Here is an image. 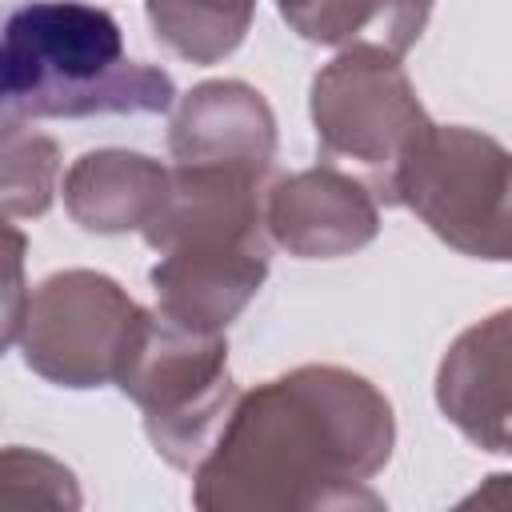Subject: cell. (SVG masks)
<instances>
[{
    "label": "cell",
    "mask_w": 512,
    "mask_h": 512,
    "mask_svg": "<svg viewBox=\"0 0 512 512\" xmlns=\"http://www.w3.org/2000/svg\"><path fill=\"white\" fill-rule=\"evenodd\" d=\"M396 440L392 404L336 364L292 368L232 400L196 464V508H380L368 480Z\"/></svg>",
    "instance_id": "6da1fadb"
},
{
    "label": "cell",
    "mask_w": 512,
    "mask_h": 512,
    "mask_svg": "<svg viewBox=\"0 0 512 512\" xmlns=\"http://www.w3.org/2000/svg\"><path fill=\"white\" fill-rule=\"evenodd\" d=\"M172 104V76L132 60L96 4L32 0L0 24V120L156 116Z\"/></svg>",
    "instance_id": "7a4b0ae2"
},
{
    "label": "cell",
    "mask_w": 512,
    "mask_h": 512,
    "mask_svg": "<svg viewBox=\"0 0 512 512\" xmlns=\"http://www.w3.org/2000/svg\"><path fill=\"white\" fill-rule=\"evenodd\" d=\"M316 144L336 164H356L368 192L396 204V172L432 124L408 72L384 44H348L312 80Z\"/></svg>",
    "instance_id": "3957f363"
},
{
    "label": "cell",
    "mask_w": 512,
    "mask_h": 512,
    "mask_svg": "<svg viewBox=\"0 0 512 512\" xmlns=\"http://www.w3.org/2000/svg\"><path fill=\"white\" fill-rule=\"evenodd\" d=\"M152 312H144L112 276L68 268L28 296L20 328L24 364L60 388L120 384L144 344Z\"/></svg>",
    "instance_id": "277c9868"
},
{
    "label": "cell",
    "mask_w": 512,
    "mask_h": 512,
    "mask_svg": "<svg viewBox=\"0 0 512 512\" xmlns=\"http://www.w3.org/2000/svg\"><path fill=\"white\" fill-rule=\"evenodd\" d=\"M396 204H408L456 252L508 260V152L500 140L428 124L396 172Z\"/></svg>",
    "instance_id": "5b68a950"
},
{
    "label": "cell",
    "mask_w": 512,
    "mask_h": 512,
    "mask_svg": "<svg viewBox=\"0 0 512 512\" xmlns=\"http://www.w3.org/2000/svg\"><path fill=\"white\" fill-rule=\"evenodd\" d=\"M120 388L140 404L152 448L176 468H196L236 400L224 332H192L152 312Z\"/></svg>",
    "instance_id": "8992f818"
},
{
    "label": "cell",
    "mask_w": 512,
    "mask_h": 512,
    "mask_svg": "<svg viewBox=\"0 0 512 512\" xmlns=\"http://www.w3.org/2000/svg\"><path fill=\"white\" fill-rule=\"evenodd\" d=\"M264 228L300 260H336L376 236L380 212L364 180L336 168H308L268 188Z\"/></svg>",
    "instance_id": "52a82bcc"
},
{
    "label": "cell",
    "mask_w": 512,
    "mask_h": 512,
    "mask_svg": "<svg viewBox=\"0 0 512 512\" xmlns=\"http://www.w3.org/2000/svg\"><path fill=\"white\" fill-rule=\"evenodd\" d=\"M168 148L176 164L232 168L264 180L276 156V120L252 84L208 80L180 100L168 128Z\"/></svg>",
    "instance_id": "ba28073f"
},
{
    "label": "cell",
    "mask_w": 512,
    "mask_h": 512,
    "mask_svg": "<svg viewBox=\"0 0 512 512\" xmlns=\"http://www.w3.org/2000/svg\"><path fill=\"white\" fill-rule=\"evenodd\" d=\"M268 276V244L168 248L152 268L156 316L192 328L224 332Z\"/></svg>",
    "instance_id": "9c48e42d"
},
{
    "label": "cell",
    "mask_w": 512,
    "mask_h": 512,
    "mask_svg": "<svg viewBox=\"0 0 512 512\" xmlns=\"http://www.w3.org/2000/svg\"><path fill=\"white\" fill-rule=\"evenodd\" d=\"M436 400L472 444L508 452V312L456 336L436 376Z\"/></svg>",
    "instance_id": "30bf717a"
},
{
    "label": "cell",
    "mask_w": 512,
    "mask_h": 512,
    "mask_svg": "<svg viewBox=\"0 0 512 512\" xmlns=\"http://www.w3.org/2000/svg\"><path fill=\"white\" fill-rule=\"evenodd\" d=\"M168 196V168L152 156L104 148L80 156L64 176V204L84 232H144Z\"/></svg>",
    "instance_id": "8fae6325"
},
{
    "label": "cell",
    "mask_w": 512,
    "mask_h": 512,
    "mask_svg": "<svg viewBox=\"0 0 512 512\" xmlns=\"http://www.w3.org/2000/svg\"><path fill=\"white\" fill-rule=\"evenodd\" d=\"M436 0H276L292 32L316 44H356L360 32L376 28L388 52H408Z\"/></svg>",
    "instance_id": "7c38bea8"
},
{
    "label": "cell",
    "mask_w": 512,
    "mask_h": 512,
    "mask_svg": "<svg viewBox=\"0 0 512 512\" xmlns=\"http://www.w3.org/2000/svg\"><path fill=\"white\" fill-rule=\"evenodd\" d=\"M256 0H148L156 36L192 64H216L244 40Z\"/></svg>",
    "instance_id": "4fadbf2b"
},
{
    "label": "cell",
    "mask_w": 512,
    "mask_h": 512,
    "mask_svg": "<svg viewBox=\"0 0 512 512\" xmlns=\"http://www.w3.org/2000/svg\"><path fill=\"white\" fill-rule=\"evenodd\" d=\"M56 176V140L20 120H0V216H44L56 196Z\"/></svg>",
    "instance_id": "5bb4252c"
},
{
    "label": "cell",
    "mask_w": 512,
    "mask_h": 512,
    "mask_svg": "<svg viewBox=\"0 0 512 512\" xmlns=\"http://www.w3.org/2000/svg\"><path fill=\"white\" fill-rule=\"evenodd\" d=\"M0 504H52V508H76L80 488L76 476L32 448H4L0 452Z\"/></svg>",
    "instance_id": "9a60e30c"
},
{
    "label": "cell",
    "mask_w": 512,
    "mask_h": 512,
    "mask_svg": "<svg viewBox=\"0 0 512 512\" xmlns=\"http://www.w3.org/2000/svg\"><path fill=\"white\" fill-rule=\"evenodd\" d=\"M24 252L28 240L0 216V352L20 340L28 316V280H24Z\"/></svg>",
    "instance_id": "2e32d148"
}]
</instances>
